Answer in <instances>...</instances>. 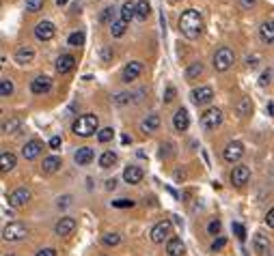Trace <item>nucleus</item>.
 Listing matches in <instances>:
<instances>
[{"instance_id":"obj_1","label":"nucleus","mask_w":274,"mask_h":256,"mask_svg":"<svg viewBox=\"0 0 274 256\" xmlns=\"http://www.w3.org/2000/svg\"><path fill=\"white\" fill-rule=\"evenodd\" d=\"M179 30H182V34H186L188 39H197L199 34L203 33L201 13L194 11V9H186V11L182 13V17H179Z\"/></svg>"},{"instance_id":"obj_2","label":"nucleus","mask_w":274,"mask_h":256,"mask_svg":"<svg viewBox=\"0 0 274 256\" xmlns=\"http://www.w3.org/2000/svg\"><path fill=\"white\" fill-rule=\"evenodd\" d=\"M72 132L76 136H80V138H89V136L99 132V119L95 114H82V117H78L73 120Z\"/></svg>"},{"instance_id":"obj_3","label":"nucleus","mask_w":274,"mask_h":256,"mask_svg":"<svg viewBox=\"0 0 274 256\" xmlns=\"http://www.w3.org/2000/svg\"><path fill=\"white\" fill-rule=\"evenodd\" d=\"M233 63H236V54H233L231 48L222 45V48L216 50V54H214V69L216 71H227Z\"/></svg>"},{"instance_id":"obj_4","label":"nucleus","mask_w":274,"mask_h":256,"mask_svg":"<svg viewBox=\"0 0 274 256\" xmlns=\"http://www.w3.org/2000/svg\"><path fill=\"white\" fill-rule=\"evenodd\" d=\"M220 123H222V110L210 108L201 114V127L205 132H214L216 127H220Z\"/></svg>"},{"instance_id":"obj_5","label":"nucleus","mask_w":274,"mask_h":256,"mask_svg":"<svg viewBox=\"0 0 274 256\" xmlns=\"http://www.w3.org/2000/svg\"><path fill=\"white\" fill-rule=\"evenodd\" d=\"M28 235V228L22 222H9L2 228V239L4 241H19Z\"/></svg>"},{"instance_id":"obj_6","label":"nucleus","mask_w":274,"mask_h":256,"mask_svg":"<svg viewBox=\"0 0 274 256\" xmlns=\"http://www.w3.org/2000/svg\"><path fill=\"white\" fill-rule=\"evenodd\" d=\"M171 233H173L171 220H162V222H158L151 228V241L153 243H164V241L171 237Z\"/></svg>"},{"instance_id":"obj_7","label":"nucleus","mask_w":274,"mask_h":256,"mask_svg":"<svg viewBox=\"0 0 274 256\" xmlns=\"http://www.w3.org/2000/svg\"><path fill=\"white\" fill-rule=\"evenodd\" d=\"M194 105H207L214 99V88L212 86H199L190 93Z\"/></svg>"},{"instance_id":"obj_8","label":"nucleus","mask_w":274,"mask_h":256,"mask_svg":"<svg viewBox=\"0 0 274 256\" xmlns=\"http://www.w3.org/2000/svg\"><path fill=\"white\" fill-rule=\"evenodd\" d=\"M244 155V144L242 142H237V140H233V142H229L225 151H222V157L227 159L229 164H233V162H237Z\"/></svg>"},{"instance_id":"obj_9","label":"nucleus","mask_w":274,"mask_h":256,"mask_svg":"<svg viewBox=\"0 0 274 256\" xmlns=\"http://www.w3.org/2000/svg\"><path fill=\"white\" fill-rule=\"evenodd\" d=\"M248 179H251V168L248 166H236V168L231 170V183L236 185V188H242V185L248 183Z\"/></svg>"},{"instance_id":"obj_10","label":"nucleus","mask_w":274,"mask_h":256,"mask_svg":"<svg viewBox=\"0 0 274 256\" xmlns=\"http://www.w3.org/2000/svg\"><path fill=\"white\" fill-rule=\"evenodd\" d=\"M56 34V28H54L52 22H48V19H43V22L37 24V28H35V37L39 39V41H50V39Z\"/></svg>"},{"instance_id":"obj_11","label":"nucleus","mask_w":274,"mask_h":256,"mask_svg":"<svg viewBox=\"0 0 274 256\" xmlns=\"http://www.w3.org/2000/svg\"><path fill=\"white\" fill-rule=\"evenodd\" d=\"M28 200H31V189L28 188H18L16 192L9 196V205L11 207H24Z\"/></svg>"},{"instance_id":"obj_12","label":"nucleus","mask_w":274,"mask_h":256,"mask_svg":"<svg viewBox=\"0 0 274 256\" xmlns=\"http://www.w3.org/2000/svg\"><path fill=\"white\" fill-rule=\"evenodd\" d=\"M73 230H76V220L73 218H61L56 222V226H54V233H56L58 237H67Z\"/></svg>"},{"instance_id":"obj_13","label":"nucleus","mask_w":274,"mask_h":256,"mask_svg":"<svg viewBox=\"0 0 274 256\" xmlns=\"http://www.w3.org/2000/svg\"><path fill=\"white\" fill-rule=\"evenodd\" d=\"M173 127L177 132H186L190 127V117H188V110L186 108H179L175 114H173Z\"/></svg>"},{"instance_id":"obj_14","label":"nucleus","mask_w":274,"mask_h":256,"mask_svg":"<svg viewBox=\"0 0 274 256\" xmlns=\"http://www.w3.org/2000/svg\"><path fill=\"white\" fill-rule=\"evenodd\" d=\"M141 73H143V63L141 60H132V63H128L126 67H123V82H132V80H136Z\"/></svg>"},{"instance_id":"obj_15","label":"nucleus","mask_w":274,"mask_h":256,"mask_svg":"<svg viewBox=\"0 0 274 256\" xmlns=\"http://www.w3.org/2000/svg\"><path fill=\"white\" fill-rule=\"evenodd\" d=\"M145 177V172H143L141 166H128L126 170H123V179L128 181L129 185H138Z\"/></svg>"},{"instance_id":"obj_16","label":"nucleus","mask_w":274,"mask_h":256,"mask_svg":"<svg viewBox=\"0 0 274 256\" xmlns=\"http://www.w3.org/2000/svg\"><path fill=\"white\" fill-rule=\"evenodd\" d=\"M41 151H43L41 140H31V142H26L22 147V155H24V159H35V157H39Z\"/></svg>"},{"instance_id":"obj_17","label":"nucleus","mask_w":274,"mask_h":256,"mask_svg":"<svg viewBox=\"0 0 274 256\" xmlns=\"http://www.w3.org/2000/svg\"><path fill=\"white\" fill-rule=\"evenodd\" d=\"M50 88H52V80H50L48 75H39V78H35L31 82V90L35 95H43V93H48Z\"/></svg>"},{"instance_id":"obj_18","label":"nucleus","mask_w":274,"mask_h":256,"mask_svg":"<svg viewBox=\"0 0 274 256\" xmlns=\"http://www.w3.org/2000/svg\"><path fill=\"white\" fill-rule=\"evenodd\" d=\"M73 159H76L78 166H89L93 159H95V153H93V149H89V147H80L76 151V155H73Z\"/></svg>"},{"instance_id":"obj_19","label":"nucleus","mask_w":274,"mask_h":256,"mask_svg":"<svg viewBox=\"0 0 274 256\" xmlns=\"http://www.w3.org/2000/svg\"><path fill=\"white\" fill-rule=\"evenodd\" d=\"M73 65H76V58H73L72 54H63V56L56 58V65H54V67H56L58 73H69L73 69Z\"/></svg>"},{"instance_id":"obj_20","label":"nucleus","mask_w":274,"mask_h":256,"mask_svg":"<svg viewBox=\"0 0 274 256\" xmlns=\"http://www.w3.org/2000/svg\"><path fill=\"white\" fill-rule=\"evenodd\" d=\"M186 252V245H183V241L179 237H171L166 241V254L168 256H182Z\"/></svg>"},{"instance_id":"obj_21","label":"nucleus","mask_w":274,"mask_h":256,"mask_svg":"<svg viewBox=\"0 0 274 256\" xmlns=\"http://www.w3.org/2000/svg\"><path fill=\"white\" fill-rule=\"evenodd\" d=\"M160 127V117L158 114H147V119H143L141 123V132L143 134H151Z\"/></svg>"},{"instance_id":"obj_22","label":"nucleus","mask_w":274,"mask_h":256,"mask_svg":"<svg viewBox=\"0 0 274 256\" xmlns=\"http://www.w3.org/2000/svg\"><path fill=\"white\" fill-rule=\"evenodd\" d=\"M16 164H18V157L13 153H9V151H2V153H0V170H2V172L13 170Z\"/></svg>"},{"instance_id":"obj_23","label":"nucleus","mask_w":274,"mask_h":256,"mask_svg":"<svg viewBox=\"0 0 274 256\" xmlns=\"http://www.w3.org/2000/svg\"><path fill=\"white\" fill-rule=\"evenodd\" d=\"M259 37H261V41H266V43H274V19H268V22L261 24Z\"/></svg>"},{"instance_id":"obj_24","label":"nucleus","mask_w":274,"mask_h":256,"mask_svg":"<svg viewBox=\"0 0 274 256\" xmlns=\"http://www.w3.org/2000/svg\"><path fill=\"white\" fill-rule=\"evenodd\" d=\"M253 248H255L257 254H266L268 248H270V241H268V237L263 233H257L255 237H253Z\"/></svg>"},{"instance_id":"obj_25","label":"nucleus","mask_w":274,"mask_h":256,"mask_svg":"<svg viewBox=\"0 0 274 256\" xmlns=\"http://www.w3.org/2000/svg\"><path fill=\"white\" fill-rule=\"evenodd\" d=\"M63 166V162H61V157H56V155H50V157H46L43 159V172L46 174H52V172H56L58 168Z\"/></svg>"},{"instance_id":"obj_26","label":"nucleus","mask_w":274,"mask_h":256,"mask_svg":"<svg viewBox=\"0 0 274 256\" xmlns=\"http://www.w3.org/2000/svg\"><path fill=\"white\" fill-rule=\"evenodd\" d=\"M33 58H35V52L31 48H19L16 52V63L18 65H28V63H33Z\"/></svg>"},{"instance_id":"obj_27","label":"nucleus","mask_w":274,"mask_h":256,"mask_svg":"<svg viewBox=\"0 0 274 256\" xmlns=\"http://www.w3.org/2000/svg\"><path fill=\"white\" fill-rule=\"evenodd\" d=\"M251 112H253V102H251V97H242L240 102H237V114H240V117H248Z\"/></svg>"},{"instance_id":"obj_28","label":"nucleus","mask_w":274,"mask_h":256,"mask_svg":"<svg viewBox=\"0 0 274 256\" xmlns=\"http://www.w3.org/2000/svg\"><path fill=\"white\" fill-rule=\"evenodd\" d=\"M134 15H136V4L129 2V0L128 2H123V7H121V19L123 22H129Z\"/></svg>"},{"instance_id":"obj_29","label":"nucleus","mask_w":274,"mask_h":256,"mask_svg":"<svg viewBox=\"0 0 274 256\" xmlns=\"http://www.w3.org/2000/svg\"><path fill=\"white\" fill-rule=\"evenodd\" d=\"M149 13H151V4H149L147 0H138V2H136V17L147 19Z\"/></svg>"},{"instance_id":"obj_30","label":"nucleus","mask_w":274,"mask_h":256,"mask_svg":"<svg viewBox=\"0 0 274 256\" xmlns=\"http://www.w3.org/2000/svg\"><path fill=\"white\" fill-rule=\"evenodd\" d=\"M114 164H117V155H114L112 151L102 153V157H99V166H102V168H112Z\"/></svg>"},{"instance_id":"obj_31","label":"nucleus","mask_w":274,"mask_h":256,"mask_svg":"<svg viewBox=\"0 0 274 256\" xmlns=\"http://www.w3.org/2000/svg\"><path fill=\"white\" fill-rule=\"evenodd\" d=\"M126 28H128V22H123V19H117V22H112V24H110L112 37H123V34H126Z\"/></svg>"},{"instance_id":"obj_32","label":"nucleus","mask_w":274,"mask_h":256,"mask_svg":"<svg viewBox=\"0 0 274 256\" xmlns=\"http://www.w3.org/2000/svg\"><path fill=\"white\" fill-rule=\"evenodd\" d=\"M19 125H22V120H19V119H16V117L9 119L7 123L2 125V134H16L19 129Z\"/></svg>"},{"instance_id":"obj_33","label":"nucleus","mask_w":274,"mask_h":256,"mask_svg":"<svg viewBox=\"0 0 274 256\" xmlns=\"http://www.w3.org/2000/svg\"><path fill=\"white\" fill-rule=\"evenodd\" d=\"M203 73V63H190V67H188V71H186V78L188 80H194V78H199V75Z\"/></svg>"},{"instance_id":"obj_34","label":"nucleus","mask_w":274,"mask_h":256,"mask_svg":"<svg viewBox=\"0 0 274 256\" xmlns=\"http://www.w3.org/2000/svg\"><path fill=\"white\" fill-rule=\"evenodd\" d=\"M67 43L72 45V48H80V45H84V33L82 30H78V33H72L67 39Z\"/></svg>"},{"instance_id":"obj_35","label":"nucleus","mask_w":274,"mask_h":256,"mask_svg":"<svg viewBox=\"0 0 274 256\" xmlns=\"http://www.w3.org/2000/svg\"><path fill=\"white\" fill-rule=\"evenodd\" d=\"M104 245H108V248H114V245H119V241H121V235L119 233H106L102 237Z\"/></svg>"},{"instance_id":"obj_36","label":"nucleus","mask_w":274,"mask_h":256,"mask_svg":"<svg viewBox=\"0 0 274 256\" xmlns=\"http://www.w3.org/2000/svg\"><path fill=\"white\" fill-rule=\"evenodd\" d=\"M13 93V82L9 78H2L0 80V97H9Z\"/></svg>"},{"instance_id":"obj_37","label":"nucleus","mask_w":274,"mask_h":256,"mask_svg":"<svg viewBox=\"0 0 274 256\" xmlns=\"http://www.w3.org/2000/svg\"><path fill=\"white\" fill-rule=\"evenodd\" d=\"M112 136H114L112 127H104V129H99V132H97V140L102 144H106V142H110V140H112Z\"/></svg>"},{"instance_id":"obj_38","label":"nucleus","mask_w":274,"mask_h":256,"mask_svg":"<svg viewBox=\"0 0 274 256\" xmlns=\"http://www.w3.org/2000/svg\"><path fill=\"white\" fill-rule=\"evenodd\" d=\"M112 15H114V9L106 7L102 13H99V22H102V24H112Z\"/></svg>"},{"instance_id":"obj_39","label":"nucleus","mask_w":274,"mask_h":256,"mask_svg":"<svg viewBox=\"0 0 274 256\" xmlns=\"http://www.w3.org/2000/svg\"><path fill=\"white\" fill-rule=\"evenodd\" d=\"M41 7H43V0H26V11L37 13L41 11Z\"/></svg>"},{"instance_id":"obj_40","label":"nucleus","mask_w":274,"mask_h":256,"mask_svg":"<svg viewBox=\"0 0 274 256\" xmlns=\"http://www.w3.org/2000/svg\"><path fill=\"white\" fill-rule=\"evenodd\" d=\"M207 233L214 235V237H216V235H220V222H218V220H214V222L207 224Z\"/></svg>"},{"instance_id":"obj_41","label":"nucleus","mask_w":274,"mask_h":256,"mask_svg":"<svg viewBox=\"0 0 274 256\" xmlns=\"http://www.w3.org/2000/svg\"><path fill=\"white\" fill-rule=\"evenodd\" d=\"M225 245H227V239H225V237H218V239L212 243V252H220Z\"/></svg>"},{"instance_id":"obj_42","label":"nucleus","mask_w":274,"mask_h":256,"mask_svg":"<svg viewBox=\"0 0 274 256\" xmlns=\"http://www.w3.org/2000/svg\"><path fill=\"white\" fill-rule=\"evenodd\" d=\"M112 207H119V209L134 207V200H126V198H121V200H112Z\"/></svg>"},{"instance_id":"obj_43","label":"nucleus","mask_w":274,"mask_h":256,"mask_svg":"<svg viewBox=\"0 0 274 256\" xmlns=\"http://www.w3.org/2000/svg\"><path fill=\"white\" fill-rule=\"evenodd\" d=\"M114 102H117L119 105H123V103H128V102H132V95L129 93H119L117 97H114Z\"/></svg>"},{"instance_id":"obj_44","label":"nucleus","mask_w":274,"mask_h":256,"mask_svg":"<svg viewBox=\"0 0 274 256\" xmlns=\"http://www.w3.org/2000/svg\"><path fill=\"white\" fill-rule=\"evenodd\" d=\"M233 233H236L237 235V239H246V228H244V226L242 224H233Z\"/></svg>"},{"instance_id":"obj_45","label":"nucleus","mask_w":274,"mask_h":256,"mask_svg":"<svg viewBox=\"0 0 274 256\" xmlns=\"http://www.w3.org/2000/svg\"><path fill=\"white\" fill-rule=\"evenodd\" d=\"M61 144H63L61 136H52V138H50V149H52V151H58V149H61Z\"/></svg>"},{"instance_id":"obj_46","label":"nucleus","mask_w":274,"mask_h":256,"mask_svg":"<svg viewBox=\"0 0 274 256\" xmlns=\"http://www.w3.org/2000/svg\"><path fill=\"white\" fill-rule=\"evenodd\" d=\"M270 80H272V73H270V69H268V71L261 73V78H259V84H261V86H268V84H270Z\"/></svg>"},{"instance_id":"obj_47","label":"nucleus","mask_w":274,"mask_h":256,"mask_svg":"<svg viewBox=\"0 0 274 256\" xmlns=\"http://www.w3.org/2000/svg\"><path fill=\"white\" fill-rule=\"evenodd\" d=\"M35 256H56V250L54 248H46V250H39Z\"/></svg>"},{"instance_id":"obj_48","label":"nucleus","mask_w":274,"mask_h":256,"mask_svg":"<svg viewBox=\"0 0 274 256\" xmlns=\"http://www.w3.org/2000/svg\"><path fill=\"white\" fill-rule=\"evenodd\" d=\"M110 58H112V50L110 48H104L102 50V60H104V63H108Z\"/></svg>"},{"instance_id":"obj_49","label":"nucleus","mask_w":274,"mask_h":256,"mask_svg":"<svg viewBox=\"0 0 274 256\" xmlns=\"http://www.w3.org/2000/svg\"><path fill=\"white\" fill-rule=\"evenodd\" d=\"M266 224L270 226V228H274V207L268 211V215H266Z\"/></svg>"},{"instance_id":"obj_50","label":"nucleus","mask_w":274,"mask_h":256,"mask_svg":"<svg viewBox=\"0 0 274 256\" xmlns=\"http://www.w3.org/2000/svg\"><path fill=\"white\" fill-rule=\"evenodd\" d=\"M173 95H175V88H173V86H168L166 88V93H164V102H173Z\"/></svg>"},{"instance_id":"obj_51","label":"nucleus","mask_w":274,"mask_h":256,"mask_svg":"<svg viewBox=\"0 0 274 256\" xmlns=\"http://www.w3.org/2000/svg\"><path fill=\"white\" fill-rule=\"evenodd\" d=\"M72 205V196H63L61 200H58V207H69Z\"/></svg>"},{"instance_id":"obj_52","label":"nucleus","mask_w":274,"mask_h":256,"mask_svg":"<svg viewBox=\"0 0 274 256\" xmlns=\"http://www.w3.org/2000/svg\"><path fill=\"white\" fill-rule=\"evenodd\" d=\"M114 188H117V181H114V179H108V181H106V189H114Z\"/></svg>"},{"instance_id":"obj_53","label":"nucleus","mask_w":274,"mask_h":256,"mask_svg":"<svg viewBox=\"0 0 274 256\" xmlns=\"http://www.w3.org/2000/svg\"><path fill=\"white\" fill-rule=\"evenodd\" d=\"M246 63H248V67H255V65H257V56H253V58L248 56V58H246Z\"/></svg>"},{"instance_id":"obj_54","label":"nucleus","mask_w":274,"mask_h":256,"mask_svg":"<svg viewBox=\"0 0 274 256\" xmlns=\"http://www.w3.org/2000/svg\"><path fill=\"white\" fill-rule=\"evenodd\" d=\"M257 0H242V7H253Z\"/></svg>"},{"instance_id":"obj_55","label":"nucleus","mask_w":274,"mask_h":256,"mask_svg":"<svg viewBox=\"0 0 274 256\" xmlns=\"http://www.w3.org/2000/svg\"><path fill=\"white\" fill-rule=\"evenodd\" d=\"M56 2H58V4H67V0H56Z\"/></svg>"},{"instance_id":"obj_56","label":"nucleus","mask_w":274,"mask_h":256,"mask_svg":"<svg viewBox=\"0 0 274 256\" xmlns=\"http://www.w3.org/2000/svg\"><path fill=\"white\" fill-rule=\"evenodd\" d=\"M4 256H13V254H4Z\"/></svg>"}]
</instances>
